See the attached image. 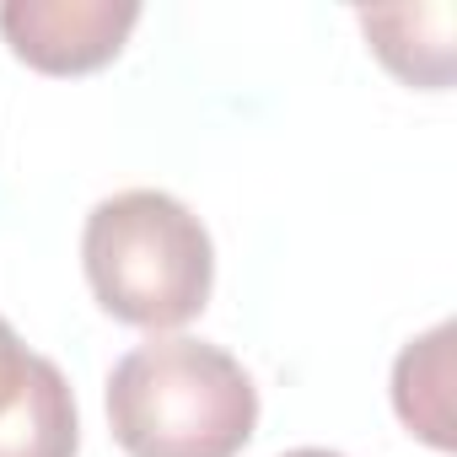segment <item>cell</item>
Returning <instances> with one entry per match:
<instances>
[{
  "instance_id": "obj_1",
  "label": "cell",
  "mask_w": 457,
  "mask_h": 457,
  "mask_svg": "<svg viewBox=\"0 0 457 457\" xmlns=\"http://www.w3.org/2000/svg\"><path fill=\"white\" fill-rule=\"evenodd\" d=\"M108 425L129 457H237L259 425V387L210 339L151 334L108 371Z\"/></svg>"
},
{
  "instance_id": "obj_2",
  "label": "cell",
  "mask_w": 457,
  "mask_h": 457,
  "mask_svg": "<svg viewBox=\"0 0 457 457\" xmlns=\"http://www.w3.org/2000/svg\"><path fill=\"white\" fill-rule=\"evenodd\" d=\"M81 270L108 318L167 334L204 312L215 286V248L204 220L183 199L162 188H124L92 204Z\"/></svg>"
},
{
  "instance_id": "obj_3",
  "label": "cell",
  "mask_w": 457,
  "mask_h": 457,
  "mask_svg": "<svg viewBox=\"0 0 457 457\" xmlns=\"http://www.w3.org/2000/svg\"><path fill=\"white\" fill-rule=\"evenodd\" d=\"M135 22V0H6L0 6V33L12 54L44 76L103 71L108 60H119Z\"/></svg>"
},
{
  "instance_id": "obj_4",
  "label": "cell",
  "mask_w": 457,
  "mask_h": 457,
  "mask_svg": "<svg viewBox=\"0 0 457 457\" xmlns=\"http://www.w3.org/2000/svg\"><path fill=\"white\" fill-rule=\"evenodd\" d=\"M361 28L377 49V60L425 92H441L452 81V6H393V12H361Z\"/></svg>"
},
{
  "instance_id": "obj_5",
  "label": "cell",
  "mask_w": 457,
  "mask_h": 457,
  "mask_svg": "<svg viewBox=\"0 0 457 457\" xmlns=\"http://www.w3.org/2000/svg\"><path fill=\"white\" fill-rule=\"evenodd\" d=\"M452 323H436L425 339L403 345L393 366V409L398 420L430 441L436 452H452Z\"/></svg>"
},
{
  "instance_id": "obj_6",
  "label": "cell",
  "mask_w": 457,
  "mask_h": 457,
  "mask_svg": "<svg viewBox=\"0 0 457 457\" xmlns=\"http://www.w3.org/2000/svg\"><path fill=\"white\" fill-rule=\"evenodd\" d=\"M81 446V414L65 371L49 361L38 387L0 420V457H76Z\"/></svg>"
},
{
  "instance_id": "obj_7",
  "label": "cell",
  "mask_w": 457,
  "mask_h": 457,
  "mask_svg": "<svg viewBox=\"0 0 457 457\" xmlns=\"http://www.w3.org/2000/svg\"><path fill=\"white\" fill-rule=\"evenodd\" d=\"M44 371H49V355H33V350L17 339V328L0 318V420H6V414L38 387Z\"/></svg>"
},
{
  "instance_id": "obj_8",
  "label": "cell",
  "mask_w": 457,
  "mask_h": 457,
  "mask_svg": "<svg viewBox=\"0 0 457 457\" xmlns=\"http://www.w3.org/2000/svg\"><path fill=\"white\" fill-rule=\"evenodd\" d=\"M280 457H339V452H323V446H296V452H280Z\"/></svg>"
}]
</instances>
